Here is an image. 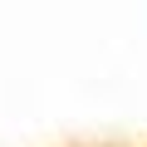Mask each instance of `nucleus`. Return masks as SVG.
<instances>
[]
</instances>
